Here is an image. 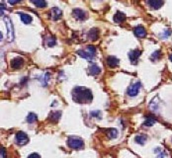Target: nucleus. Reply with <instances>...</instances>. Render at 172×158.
I'll return each instance as SVG.
<instances>
[{
	"instance_id": "1",
	"label": "nucleus",
	"mask_w": 172,
	"mask_h": 158,
	"mask_svg": "<svg viewBox=\"0 0 172 158\" xmlns=\"http://www.w3.org/2000/svg\"><path fill=\"white\" fill-rule=\"evenodd\" d=\"M72 99L79 104H88L92 102V92L85 87H75L72 91Z\"/></svg>"
},
{
	"instance_id": "2",
	"label": "nucleus",
	"mask_w": 172,
	"mask_h": 158,
	"mask_svg": "<svg viewBox=\"0 0 172 158\" xmlns=\"http://www.w3.org/2000/svg\"><path fill=\"white\" fill-rule=\"evenodd\" d=\"M66 143L70 148H72V149L79 150V149H82L84 147L83 140H82L80 137H69L68 138H67Z\"/></svg>"
},
{
	"instance_id": "3",
	"label": "nucleus",
	"mask_w": 172,
	"mask_h": 158,
	"mask_svg": "<svg viewBox=\"0 0 172 158\" xmlns=\"http://www.w3.org/2000/svg\"><path fill=\"white\" fill-rule=\"evenodd\" d=\"M4 22L7 28V34H8V40L9 42H13L14 41V30H13V25L12 22L9 19V17H4Z\"/></svg>"
},
{
	"instance_id": "4",
	"label": "nucleus",
	"mask_w": 172,
	"mask_h": 158,
	"mask_svg": "<svg viewBox=\"0 0 172 158\" xmlns=\"http://www.w3.org/2000/svg\"><path fill=\"white\" fill-rule=\"evenodd\" d=\"M15 141L19 145H25L28 143L29 137L23 131H19V133H17L16 137H15Z\"/></svg>"
},
{
	"instance_id": "5",
	"label": "nucleus",
	"mask_w": 172,
	"mask_h": 158,
	"mask_svg": "<svg viewBox=\"0 0 172 158\" xmlns=\"http://www.w3.org/2000/svg\"><path fill=\"white\" fill-rule=\"evenodd\" d=\"M141 87V82H137V83L132 84V85L130 86V87L128 88V91H127V93H128L129 96L134 97V96H137V94H139Z\"/></svg>"
},
{
	"instance_id": "6",
	"label": "nucleus",
	"mask_w": 172,
	"mask_h": 158,
	"mask_svg": "<svg viewBox=\"0 0 172 158\" xmlns=\"http://www.w3.org/2000/svg\"><path fill=\"white\" fill-rule=\"evenodd\" d=\"M141 54V51L140 50H133L129 52V58H130V61L133 64H137V61H139V58Z\"/></svg>"
},
{
	"instance_id": "7",
	"label": "nucleus",
	"mask_w": 172,
	"mask_h": 158,
	"mask_svg": "<svg viewBox=\"0 0 172 158\" xmlns=\"http://www.w3.org/2000/svg\"><path fill=\"white\" fill-rule=\"evenodd\" d=\"M148 6L153 10H158L163 5V0H145Z\"/></svg>"
},
{
	"instance_id": "8",
	"label": "nucleus",
	"mask_w": 172,
	"mask_h": 158,
	"mask_svg": "<svg viewBox=\"0 0 172 158\" xmlns=\"http://www.w3.org/2000/svg\"><path fill=\"white\" fill-rule=\"evenodd\" d=\"M134 34L140 39H143V38L147 36V31H145V29L143 26H137V27L134 29Z\"/></svg>"
},
{
	"instance_id": "9",
	"label": "nucleus",
	"mask_w": 172,
	"mask_h": 158,
	"mask_svg": "<svg viewBox=\"0 0 172 158\" xmlns=\"http://www.w3.org/2000/svg\"><path fill=\"white\" fill-rule=\"evenodd\" d=\"M77 54L80 55L81 58H85L86 61H92L93 58H94L95 55H93L91 52H89L87 50H79L77 51Z\"/></svg>"
},
{
	"instance_id": "10",
	"label": "nucleus",
	"mask_w": 172,
	"mask_h": 158,
	"mask_svg": "<svg viewBox=\"0 0 172 158\" xmlns=\"http://www.w3.org/2000/svg\"><path fill=\"white\" fill-rule=\"evenodd\" d=\"M61 15H62V11L59 8H58V7H54L51 10V18L53 20H58L61 17Z\"/></svg>"
},
{
	"instance_id": "11",
	"label": "nucleus",
	"mask_w": 172,
	"mask_h": 158,
	"mask_svg": "<svg viewBox=\"0 0 172 158\" xmlns=\"http://www.w3.org/2000/svg\"><path fill=\"white\" fill-rule=\"evenodd\" d=\"M72 14H73V16L77 19V20L83 21L86 19V14H85L84 11L81 10V9H74L72 11Z\"/></svg>"
},
{
	"instance_id": "12",
	"label": "nucleus",
	"mask_w": 172,
	"mask_h": 158,
	"mask_svg": "<svg viewBox=\"0 0 172 158\" xmlns=\"http://www.w3.org/2000/svg\"><path fill=\"white\" fill-rule=\"evenodd\" d=\"M23 63H24L23 58H15L12 59V61H11V67L14 68V69H18V68H20L22 65H23Z\"/></svg>"
},
{
	"instance_id": "13",
	"label": "nucleus",
	"mask_w": 172,
	"mask_h": 158,
	"mask_svg": "<svg viewBox=\"0 0 172 158\" xmlns=\"http://www.w3.org/2000/svg\"><path fill=\"white\" fill-rule=\"evenodd\" d=\"M88 38L91 41H96L99 38V30L97 28H92L90 31L88 32Z\"/></svg>"
},
{
	"instance_id": "14",
	"label": "nucleus",
	"mask_w": 172,
	"mask_h": 158,
	"mask_svg": "<svg viewBox=\"0 0 172 158\" xmlns=\"http://www.w3.org/2000/svg\"><path fill=\"white\" fill-rule=\"evenodd\" d=\"M18 15H19V16H20L21 21L23 22L24 24H30V23H32V21H33V18H32L31 16H30L29 14L18 12Z\"/></svg>"
},
{
	"instance_id": "15",
	"label": "nucleus",
	"mask_w": 172,
	"mask_h": 158,
	"mask_svg": "<svg viewBox=\"0 0 172 158\" xmlns=\"http://www.w3.org/2000/svg\"><path fill=\"white\" fill-rule=\"evenodd\" d=\"M119 59L116 58V56H109V58H107V64L109 65L110 67H116L119 65Z\"/></svg>"
},
{
	"instance_id": "16",
	"label": "nucleus",
	"mask_w": 172,
	"mask_h": 158,
	"mask_svg": "<svg viewBox=\"0 0 172 158\" xmlns=\"http://www.w3.org/2000/svg\"><path fill=\"white\" fill-rule=\"evenodd\" d=\"M100 72H101V68L97 64H95V63H93V64L89 66V73L91 75H98Z\"/></svg>"
},
{
	"instance_id": "17",
	"label": "nucleus",
	"mask_w": 172,
	"mask_h": 158,
	"mask_svg": "<svg viewBox=\"0 0 172 158\" xmlns=\"http://www.w3.org/2000/svg\"><path fill=\"white\" fill-rule=\"evenodd\" d=\"M125 20H126V15L124 13L118 11V12L116 13L115 17H114V21L116 22V23H122V22H124Z\"/></svg>"
},
{
	"instance_id": "18",
	"label": "nucleus",
	"mask_w": 172,
	"mask_h": 158,
	"mask_svg": "<svg viewBox=\"0 0 172 158\" xmlns=\"http://www.w3.org/2000/svg\"><path fill=\"white\" fill-rule=\"evenodd\" d=\"M147 140V137L144 134H140V135H137L136 138H134V140H136L137 143H139L141 145H144L145 143V141Z\"/></svg>"
},
{
	"instance_id": "19",
	"label": "nucleus",
	"mask_w": 172,
	"mask_h": 158,
	"mask_svg": "<svg viewBox=\"0 0 172 158\" xmlns=\"http://www.w3.org/2000/svg\"><path fill=\"white\" fill-rule=\"evenodd\" d=\"M31 2L38 8H45L47 6L46 0H31Z\"/></svg>"
},
{
	"instance_id": "20",
	"label": "nucleus",
	"mask_w": 172,
	"mask_h": 158,
	"mask_svg": "<svg viewBox=\"0 0 172 158\" xmlns=\"http://www.w3.org/2000/svg\"><path fill=\"white\" fill-rule=\"evenodd\" d=\"M61 113L59 111L53 112V113H51V114H50V120H51V121H53V122H58L59 120V118H61Z\"/></svg>"
},
{
	"instance_id": "21",
	"label": "nucleus",
	"mask_w": 172,
	"mask_h": 158,
	"mask_svg": "<svg viewBox=\"0 0 172 158\" xmlns=\"http://www.w3.org/2000/svg\"><path fill=\"white\" fill-rule=\"evenodd\" d=\"M156 120L153 118V117H148V118L145 120V122L144 123V127H151L155 123Z\"/></svg>"
},
{
	"instance_id": "22",
	"label": "nucleus",
	"mask_w": 172,
	"mask_h": 158,
	"mask_svg": "<svg viewBox=\"0 0 172 158\" xmlns=\"http://www.w3.org/2000/svg\"><path fill=\"white\" fill-rule=\"evenodd\" d=\"M37 120H38V117H37L36 114H34V113H30V114L28 115V117H27V122L29 123H35Z\"/></svg>"
},
{
	"instance_id": "23",
	"label": "nucleus",
	"mask_w": 172,
	"mask_h": 158,
	"mask_svg": "<svg viewBox=\"0 0 172 158\" xmlns=\"http://www.w3.org/2000/svg\"><path fill=\"white\" fill-rule=\"evenodd\" d=\"M160 56H161V51H160L159 50H157V51H155L151 54L150 59H151L152 61H158V59L160 58Z\"/></svg>"
},
{
	"instance_id": "24",
	"label": "nucleus",
	"mask_w": 172,
	"mask_h": 158,
	"mask_svg": "<svg viewBox=\"0 0 172 158\" xmlns=\"http://www.w3.org/2000/svg\"><path fill=\"white\" fill-rule=\"evenodd\" d=\"M118 134H119V133L116 129H110L109 130H108V137H109L110 138H112V140L117 137Z\"/></svg>"
},
{
	"instance_id": "25",
	"label": "nucleus",
	"mask_w": 172,
	"mask_h": 158,
	"mask_svg": "<svg viewBox=\"0 0 172 158\" xmlns=\"http://www.w3.org/2000/svg\"><path fill=\"white\" fill-rule=\"evenodd\" d=\"M48 80H50V73H45L43 75V77L41 78V82H42V85L43 86H47Z\"/></svg>"
},
{
	"instance_id": "26",
	"label": "nucleus",
	"mask_w": 172,
	"mask_h": 158,
	"mask_svg": "<svg viewBox=\"0 0 172 158\" xmlns=\"http://www.w3.org/2000/svg\"><path fill=\"white\" fill-rule=\"evenodd\" d=\"M154 151L157 152V156H156V158H167V153L165 151H163V150H161L160 148L155 149Z\"/></svg>"
},
{
	"instance_id": "27",
	"label": "nucleus",
	"mask_w": 172,
	"mask_h": 158,
	"mask_svg": "<svg viewBox=\"0 0 172 158\" xmlns=\"http://www.w3.org/2000/svg\"><path fill=\"white\" fill-rule=\"evenodd\" d=\"M170 36H171V30H169V29H166L165 31H163L161 34H160V38L163 40L167 39V38H169Z\"/></svg>"
},
{
	"instance_id": "28",
	"label": "nucleus",
	"mask_w": 172,
	"mask_h": 158,
	"mask_svg": "<svg viewBox=\"0 0 172 158\" xmlns=\"http://www.w3.org/2000/svg\"><path fill=\"white\" fill-rule=\"evenodd\" d=\"M86 50H87L89 52H91V54L93 55H95L96 54V48L94 46H87V48H86Z\"/></svg>"
},
{
	"instance_id": "29",
	"label": "nucleus",
	"mask_w": 172,
	"mask_h": 158,
	"mask_svg": "<svg viewBox=\"0 0 172 158\" xmlns=\"http://www.w3.org/2000/svg\"><path fill=\"white\" fill-rule=\"evenodd\" d=\"M100 115H101L100 111H92V112H90V116L93 117V118H100Z\"/></svg>"
},
{
	"instance_id": "30",
	"label": "nucleus",
	"mask_w": 172,
	"mask_h": 158,
	"mask_svg": "<svg viewBox=\"0 0 172 158\" xmlns=\"http://www.w3.org/2000/svg\"><path fill=\"white\" fill-rule=\"evenodd\" d=\"M55 44V40L53 39V38H51L50 41H48V47H54Z\"/></svg>"
},
{
	"instance_id": "31",
	"label": "nucleus",
	"mask_w": 172,
	"mask_h": 158,
	"mask_svg": "<svg viewBox=\"0 0 172 158\" xmlns=\"http://www.w3.org/2000/svg\"><path fill=\"white\" fill-rule=\"evenodd\" d=\"M28 158H41V156L38 153H32L28 156Z\"/></svg>"
},
{
	"instance_id": "32",
	"label": "nucleus",
	"mask_w": 172,
	"mask_h": 158,
	"mask_svg": "<svg viewBox=\"0 0 172 158\" xmlns=\"http://www.w3.org/2000/svg\"><path fill=\"white\" fill-rule=\"evenodd\" d=\"M10 4H12V5H15V4H17V3H19L21 1H23V0H8Z\"/></svg>"
},
{
	"instance_id": "33",
	"label": "nucleus",
	"mask_w": 172,
	"mask_h": 158,
	"mask_svg": "<svg viewBox=\"0 0 172 158\" xmlns=\"http://www.w3.org/2000/svg\"><path fill=\"white\" fill-rule=\"evenodd\" d=\"M6 157V151L4 147H1V158H5Z\"/></svg>"
},
{
	"instance_id": "34",
	"label": "nucleus",
	"mask_w": 172,
	"mask_h": 158,
	"mask_svg": "<svg viewBox=\"0 0 172 158\" xmlns=\"http://www.w3.org/2000/svg\"><path fill=\"white\" fill-rule=\"evenodd\" d=\"M3 12H4V3L1 2V15L3 16Z\"/></svg>"
},
{
	"instance_id": "35",
	"label": "nucleus",
	"mask_w": 172,
	"mask_h": 158,
	"mask_svg": "<svg viewBox=\"0 0 172 158\" xmlns=\"http://www.w3.org/2000/svg\"><path fill=\"white\" fill-rule=\"evenodd\" d=\"M169 59H170V61H172V54L169 55Z\"/></svg>"
}]
</instances>
